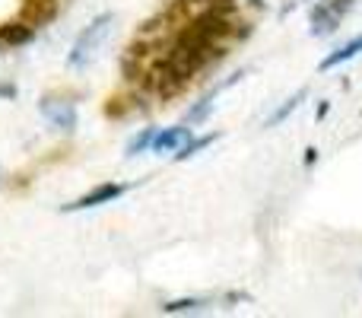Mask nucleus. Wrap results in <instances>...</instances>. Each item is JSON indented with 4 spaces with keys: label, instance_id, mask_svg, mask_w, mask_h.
<instances>
[{
    "label": "nucleus",
    "instance_id": "f257e3e1",
    "mask_svg": "<svg viewBox=\"0 0 362 318\" xmlns=\"http://www.w3.org/2000/svg\"><path fill=\"white\" fill-rule=\"evenodd\" d=\"M226 55H229V51H226L223 45L210 42L206 35H200V32L194 29L191 23H187L185 29H178L175 35L169 38V57L178 64L181 70H185L187 76L204 74L210 64L226 61Z\"/></svg>",
    "mask_w": 362,
    "mask_h": 318
},
{
    "label": "nucleus",
    "instance_id": "f03ea898",
    "mask_svg": "<svg viewBox=\"0 0 362 318\" xmlns=\"http://www.w3.org/2000/svg\"><path fill=\"white\" fill-rule=\"evenodd\" d=\"M108 25H112V13H102L99 19H93V23L80 32V38L74 42V51H70V67H83V64L89 61V55H93V51L99 48V42L105 38Z\"/></svg>",
    "mask_w": 362,
    "mask_h": 318
},
{
    "label": "nucleus",
    "instance_id": "7ed1b4c3",
    "mask_svg": "<svg viewBox=\"0 0 362 318\" xmlns=\"http://www.w3.org/2000/svg\"><path fill=\"white\" fill-rule=\"evenodd\" d=\"M191 25L200 35L210 38V42H226V38H232V32H235V16H226V13L213 10V6H204V10L191 19Z\"/></svg>",
    "mask_w": 362,
    "mask_h": 318
},
{
    "label": "nucleus",
    "instance_id": "20e7f679",
    "mask_svg": "<svg viewBox=\"0 0 362 318\" xmlns=\"http://www.w3.org/2000/svg\"><path fill=\"white\" fill-rule=\"evenodd\" d=\"M124 191H127V185L108 181V185H99L95 191L83 194V198L74 200V204H64V213H67V210H86V207H99V204H108V200H118Z\"/></svg>",
    "mask_w": 362,
    "mask_h": 318
},
{
    "label": "nucleus",
    "instance_id": "39448f33",
    "mask_svg": "<svg viewBox=\"0 0 362 318\" xmlns=\"http://www.w3.org/2000/svg\"><path fill=\"white\" fill-rule=\"evenodd\" d=\"M57 13H61V0H25V23L32 29H42V25L54 23Z\"/></svg>",
    "mask_w": 362,
    "mask_h": 318
},
{
    "label": "nucleus",
    "instance_id": "423d86ee",
    "mask_svg": "<svg viewBox=\"0 0 362 318\" xmlns=\"http://www.w3.org/2000/svg\"><path fill=\"white\" fill-rule=\"evenodd\" d=\"M35 32L38 29H32L29 23H4L0 25V42L4 45H10V48H19V45H29L32 38H35Z\"/></svg>",
    "mask_w": 362,
    "mask_h": 318
},
{
    "label": "nucleus",
    "instance_id": "0eeeda50",
    "mask_svg": "<svg viewBox=\"0 0 362 318\" xmlns=\"http://www.w3.org/2000/svg\"><path fill=\"white\" fill-rule=\"evenodd\" d=\"M337 25H340V16L327 4H318L312 10V35H318V38L321 35H334Z\"/></svg>",
    "mask_w": 362,
    "mask_h": 318
},
{
    "label": "nucleus",
    "instance_id": "6e6552de",
    "mask_svg": "<svg viewBox=\"0 0 362 318\" xmlns=\"http://www.w3.org/2000/svg\"><path fill=\"white\" fill-rule=\"evenodd\" d=\"M185 144H187V127H172V131L156 134V140H153V150H156V153H175Z\"/></svg>",
    "mask_w": 362,
    "mask_h": 318
},
{
    "label": "nucleus",
    "instance_id": "1a4fd4ad",
    "mask_svg": "<svg viewBox=\"0 0 362 318\" xmlns=\"http://www.w3.org/2000/svg\"><path fill=\"white\" fill-rule=\"evenodd\" d=\"M356 55H362V35H356L353 42H346L344 48H337V51H331V55L321 61V70H334L337 64H344V61H353Z\"/></svg>",
    "mask_w": 362,
    "mask_h": 318
},
{
    "label": "nucleus",
    "instance_id": "9d476101",
    "mask_svg": "<svg viewBox=\"0 0 362 318\" xmlns=\"http://www.w3.org/2000/svg\"><path fill=\"white\" fill-rule=\"evenodd\" d=\"M42 112L48 115V118L54 121L61 131H74V127H76V112L67 106V102H64L61 108H54V106H51V99H45V102H42Z\"/></svg>",
    "mask_w": 362,
    "mask_h": 318
},
{
    "label": "nucleus",
    "instance_id": "9b49d317",
    "mask_svg": "<svg viewBox=\"0 0 362 318\" xmlns=\"http://www.w3.org/2000/svg\"><path fill=\"white\" fill-rule=\"evenodd\" d=\"M153 140H156V127H144V131L137 134V137L127 144V157H140L144 150H150Z\"/></svg>",
    "mask_w": 362,
    "mask_h": 318
},
{
    "label": "nucleus",
    "instance_id": "f8f14e48",
    "mask_svg": "<svg viewBox=\"0 0 362 318\" xmlns=\"http://www.w3.org/2000/svg\"><path fill=\"white\" fill-rule=\"evenodd\" d=\"M305 96H308V89H299V93H296V96H289V99L283 102V108H280V112H276V115H270V118H267V127H276V125H280V121L286 118V115L293 112V108H299V106H302V99H305Z\"/></svg>",
    "mask_w": 362,
    "mask_h": 318
},
{
    "label": "nucleus",
    "instance_id": "ddd939ff",
    "mask_svg": "<svg viewBox=\"0 0 362 318\" xmlns=\"http://www.w3.org/2000/svg\"><path fill=\"white\" fill-rule=\"evenodd\" d=\"M213 140H216V134H206V137H197V140H187L185 147H181V150L175 153V159H191L194 153H200L204 150V147H210Z\"/></svg>",
    "mask_w": 362,
    "mask_h": 318
},
{
    "label": "nucleus",
    "instance_id": "4468645a",
    "mask_svg": "<svg viewBox=\"0 0 362 318\" xmlns=\"http://www.w3.org/2000/svg\"><path fill=\"white\" fill-rule=\"evenodd\" d=\"M210 112H213V96H206V99H200L197 106L187 112V125H200V121H206Z\"/></svg>",
    "mask_w": 362,
    "mask_h": 318
},
{
    "label": "nucleus",
    "instance_id": "2eb2a0df",
    "mask_svg": "<svg viewBox=\"0 0 362 318\" xmlns=\"http://www.w3.org/2000/svg\"><path fill=\"white\" fill-rule=\"evenodd\" d=\"M206 300H175V302H165L163 312H194V309H204Z\"/></svg>",
    "mask_w": 362,
    "mask_h": 318
},
{
    "label": "nucleus",
    "instance_id": "dca6fc26",
    "mask_svg": "<svg viewBox=\"0 0 362 318\" xmlns=\"http://www.w3.org/2000/svg\"><path fill=\"white\" fill-rule=\"evenodd\" d=\"M206 6H213V10L226 13V16H235V13H238V0H210Z\"/></svg>",
    "mask_w": 362,
    "mask_h": 318
},
{
    "label": "nucleus",
    "instance_id": "f3484780",
    "mask_svg": "<svg viewBox=\"0 0 362 318\" xmlns=\"http://www.w3.org/2000/svg\"><path fill=\"white\" fill-rule=\"evenodd\" d=\"M121 102H124V99H112V102L105 106V115H108V118H124V115H127V108L121 106Z\"/></svg>",
    "mask_w": 362,
    "mask_h": 318
},
{
    "label": "nucleus",
    "instance_id": "a211bd4d",
    "mask_svg": "<svg viewBox=\"0 0 362 318\" xmlns=\"http://www.w3.org/2000/svg\"><path fill=\"white\" fill-rule=\"evenodd\" d=\"M353 4H356V0H327V6H331V10H334V13H337V16H340V19H344V13H346V10H350V6H353Z\"/></svg>",
    "mask_w": 362,
    "mask_h": 318
},
{
    "label": "nucleus",
    "instance_id": "6ab92c4d",
    "mask_svg": "<svg viewBox=\"0 0 362 318\" xmlns=\"http://www.w3.org/2000/svg\"><path fill=\"white\" fill-rule=\"evenodd\" d=\"M251 35V23H235V32H232V38H238V42H245V38Z\"/></svg>",
    "mask_w": 362,
    "mask_h": 318
},
{
    "label": "nucleus",
    "instance_id": "aec40b11",
    "mask_svg": "<svg viewBox=\"0 0 362 318\" xmlns=\"http://www.w3.org/2000/svg\"><path fill=\"white\" fill-rule=\"evenodd\" d=\"M0 96H6V99H13V96H16V89H13V86H0Z\"/></svg>",
    "mask_w": 362,
    "mask_h": 318
},
{
    "label": "nucleus",
    "instance_id": "412c9836",
    "mask_svg": "<svg viewBox=\"0 0 362 318\" xmlns=\"http://www.w3.org/2000/svg\"><path fill=\"white\" fill-rule=\"evenodd\" d=\"M327 108H331V106H327V102H321V106H318V112H315V115H318V121L327 115Z\"/></svg>",
    "mask_w": 362,
    "mask_h": 318
},
{
    "label": "nucleus",
    "instance_id": "4be33fe9",
    "mask_svg": "<svg viewBox=\"0 0 362 318\" xmlns=\"http://www.w3.org/2000/svg\"><path fill=\"white\" fill-rule=\"evenodd\" d=\"M251 6H255V10H261V6H264V4H261V0H251Z\"/></svg>",
    "mask_w": 362,
    "mask_h": 318
}]
</instances>
